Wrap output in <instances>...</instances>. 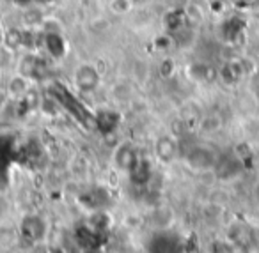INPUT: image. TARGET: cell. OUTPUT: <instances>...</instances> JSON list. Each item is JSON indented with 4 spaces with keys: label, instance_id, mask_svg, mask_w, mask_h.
<instances>
[{
    "label": "cell",
    "instance_id": "obj_1",
    "mask_svg": "<svg viewBox=\"0 0 259 253\" xmlns=\"http://www.w3.org/2000/svg\"><path fill=\"white\" fill-rule=\"evenodd\" d=\"M217 154L208 145H194L188 149L187 153V163L190 165L194 170H211L215 168L217 163Z\"/></svg>",
    "mask_w": 259,
    "mask_h": 253
},
{
    "label": "cell",
    "instance_id": "obj_13",
    "mask_svg": "<svg viewBox=\"0 0 259 253\" xmlns=\"http://www.w3.org/2000/svg\"><path fill=\"white\" fill-rule=\"evenodd\" d=\"M254 195H255V202H257V206H259V182H257V184H255Z\"/></svg>",
    "mask_w": 259,
    "mask_h": 253
},
{
    "label": "cell",
    "instance_id": "obj_11",
    "mask_svg": "<svg viewBox=\"0 0 259 253\" xmlns=\"http://www.w3.org/2000/svg\"><path fill=\"white\" fill-rule=\"evenodd\" d=\"M110 8H112V11L117 13V15H124V13L130 11L132 4H130V0H112Z\"/></svg>",
    "mask_w": 259,
    "mask_h": 253
},
{
    "label": "cell",
    "instance_id": "obj_14",
    "mask_svg": "<svg viewBox=\"0 0 259 253\" xmlns=\"http://www.w3.org/2000/svg\"><path fill=\"white\" fill-rule=\"evenodd\" d=\"M2 105H4V94L0 92V108H2Z\"/></svg>",
    "mask_w": 259,
    "mask_h": 253
},
{
    "label": "cell",
    "instance_id": "obj_7",
    "mask_svg": "<svg viewBox=\"0 0 259 253\" xmlns=\"http://www.w3.org/2000/svg\"><path fill=\"white\" fill-rule=\"evenodd\" d=\"M139 158H137V153L135 149L130 143H124L117 149L115 153V165H117L121 170H126V172H132V168L137 165Z\"/></svg>",
    "mask_w": 259,
    "mask_h": 253
},
{
    "label": "cell",
    "instance_id": "obj_8",
    "mask_svg": "<svg viewBox=\"0 0 259 253\" xmlns=\"http://www.w3.org/2000/svg\"><path fill=\"white\" fill-rule=\"evenodd\" d=\"M156 154L162 161H170L176 156V143L169 138V136H163L156 142Z\"/></svg>",
    "mask_w": 259,
    "mask_h": 253
},
{
    "label": "cell",
    "instance_id": "obj_9",
    "mask_svg": "<svg viewBox=\"0 0 259 253\" xmlns=\"http://www.w3.org/2000/svg\"><path fill=\"white\" fill-rule=\"evenodd\" d=\"M29 90V80L25 76H15V78L9 82V94L11 96H23V94Z\"/></svg>",
    "mask_w": 259,
    "mask_h": 253
},
{
    "label": "cell",
    "instance_id": "obj_12",
    "mask_svg": "<svg viewBox=\"0 0 259 253\" xmlns=\"http://www.w3.org/2000/svg\"><path fill=\"white\" fill-rule=\"evenodd\" d=\"M211 253H233V248H231L227 242H213L211 244Z\"/></svg>",
    "mask_w": 259,
    "mask_h": 253
},
{
    "label": "cell",
    "instance_id": "obj_2",
    "mask_svg": "<svg viewBox=\"0 0 259 253\" xmlns=\"http://www.w3.org/2000/svg\"><path fill=\"white\" fill-rule=\"evenodd\" d=\"M75 83L82 90H94L100 83V71L93 64H82L75 71Z\"/></svg>",
    "mask_w": 259,
    "mask_h": 253
},
{
    "label": "cell",
    "instance_id": "obj_3",
    "mask_svg": "<svg viewBox=\"0 0 259 253\" xmlns=\"http://www.w3.org/2000/svg\"><path fill=\"white\" fill-rule=\"evenodd\" d=\"M45 230H47V225L39 216H27L22 221V235L30 242L41 241L45 237Z\"/></svg>",
    "mask_w": 259,
    "mask_h": 253
},
{
    "label": "cell",
    "instance_id": "obj_4",
    "mask_svg": "<svg viewBox=\"0 0 259 253\" xmlns=\"http://www.w3.org/2000/svg\"><path fill=\"white\" fill-rule=\"evenodd\" d=\"M229 239L234 246L241 249H248L252 246H255V235L252 232V228L245 227V225H236L229 230Z\"/></svg>",
    "mask_w": 259,
    "mask_h": 253
},
{
    "label": "cell",
    "instance_id": "obj_6",
    "mask_svg": "<svg viewBox=\"0 0 259 253\" xmlns=\"http://www.w3.org/2000/svg\"><path fill=\"white\" fill-rule=\"evenodd\" d=\"M180 241L172 234H160L151 242V253H180Z\"/></svg>",
    "mask_w": 259,
    "mask_h": 253
},
{
    "label": "cell",
    "instance_id": "obj_10",
    "mask_svg": "<svg viewBox=\"0 0 259 253\" xmlns=\"http://www.w3.org/2000/svg\"><path fill=\"white\" fill-rule=\"evenodd\" d=\"M248 92L259 103V71H255L248 80Z\"/></svg>",
    "mask_w": 259,
    "mask_h": 253
},
{
    "label": "cell",
    "instance_id": "obj_5",
    "mask_svg": "<svg viewBox=\"0 0 259 253\" xmlns=\"http://www.w3.org/2000/svg\"><path fill=\"white\" fill-rule=\"evenodd\" d=\"M241 167H243V163H241L240 158L234 156V154L217 158V163H215V168L220 177H234V175H238V172L241 170Z\"/></svg>",
    "mask_w": 259,
    "mask_h": 253
}]
</instances>
